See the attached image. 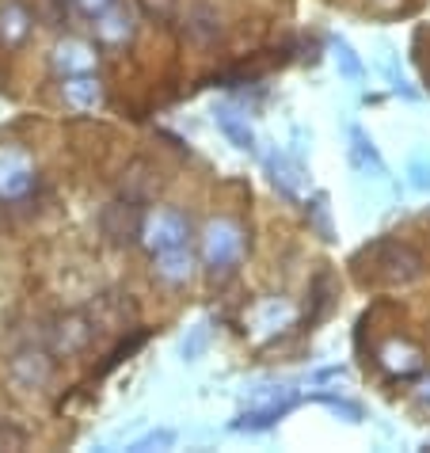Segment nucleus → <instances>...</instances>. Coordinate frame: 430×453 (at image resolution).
I'll return each instance as SVG.
<instances>
[{
  "label": "nucleus",
  "mask_w": 430,
  "mask_h": 453,
  "mask_svg": "<svg viewBox=\"0 0 430 453\" xmlns=\"http://www.w3.org/2000/svg\"><path fill=\"white\" fill-rule=\"evenodd\" d=\"M31 187H35V165H31V157L23 153V149L16 145H4L0 149V198H23V195H31Z\"/></svg>",
  "instance_id": "obj_6"
},
{
  "label": "nucleus",
  "mask_w": 430,
  "mask_h": 453,
  "mask_svg": "<svg viewBox=\"0 0 430 453\" xmlns=\"http://www.w3.org/2000/svg\"><path fill=\"white\" fill-rule=\"evenodd\" d=\"M210 347V324H195V328H191V335H187L183 339V358L187 362H195V358H202V350H206Z\"/></svg>",
  "instance_id": "obj_21"
},
{
  "label": "nucleus",
  "mask_w": 430,
  "mask_h": 453,
  "mask_svg": "<svg viewBox=\"0 0 430 453\" xmlns=\"http://www.w3.org/2000/svg\"><path fill=\"white\" fill-rule=\"evenodd\" d=\"M96 35H99L104 42H111V46L130 42V39H134V12L115 0V4L104 8V12L96 16Z\"/></svg>",
  "instance_id": "obj_11"
},
{
  "label": "nucleus",
  "mask_w": 430,
  "mask_h": 453,
  "mask_svg": "<svg viewBox=\"0 0 430 453\" xmlns=\"http://www.w3.org/2000/svg\"><path fill=\"white\" fill-rule=\"evenodd\" d=\"M248 324H251L248 332L256 339H274L282 328L294 324V305H289V301H278V297H267V301H259V305L251 309Z\"/></svg>",
  "instance_id": "obj_8"
},
{
  "label": "nucleus",
  "mask_w": 430,
  "mask_h": 453,
  "mask_svg": "<svg viewBox=\"0 0 430 453\" xmlns=\"http://www.w3.org/2000/svg\"><path fill=\"white\" fill-rule=\"evenodd\" d=\"M27 31H31V16L23 4H8L0 12V39H4V46H19L27 39Z\"/></svg>",
  "instance_id": "obj_17"
},
{
  "label": "nucleus",
  "mask_w": 430,
  "mask_h": 453,
  "mask_svg": "<svg viewBox=\"0 0 430 453\" xmlns=\"http://www.w3.org/2000/svg\"><path fill=\"white\" fill-rule=\"evenodd\" d=\"M23 442H27V434H23L19 426H8V423H0V446H4V449H19Z\"/></svg>",
  "instance_id": "obj_27"
},
{
  "label": "nucleus",
  "mask_w": 430,
  "mask_h": 453,
  "mask_svg": "<svg viewBox=\"0 0 430 453\" xmlns=\"http://www.w3.org/2000/svg\"><path fill=\"white\" fill-rule=\"evenodd\" d=\"M137 4H142V12L149 19H168L180 0H137Z\"/></svg>",
  "instance_id": "obj_25"
},
{
  "label": "nucleus",
  "mask_w": 430,
  "mask_h": 453,
  "mask_svg": "<svg viewBox=\"0 0 430 453\" xmlns=\"http://www.w3.org/2000/svg\"><path fill=\"white\" fill-rule=\"evenodd\" d=\"M175 442V431H168V426H160V431H149L145 438H137V442L130 449H168Z\"/></svg>",
  "instance_id": "obj_24"
},
{
  "label": "nucleus",
  "mask_w": 430,
  "mask_h": 453,
  "mask_svg": "<svg viewBox=\"0 0 430 453\" xmlns=\"http://www.w3.org/2000/svg\"><path fill=\"white\" fill-rule=\"evenodd\" d=\"M332 58H335L339 73H343V81H350V84H362V81H365V65H362V58L354 54L350 42L332 39Z\"/></svg>",
  "instance_id": "obj_19"
},
{
  "label": "nucleus",
  "mask_w": 430,
  "mask_h": 453,
  "mask_svg": "<svg viewBox=\"0 0 430 453\" xmlns=\"http://www.w3.org/2000/svg\"><path fill=\"white\" fill-rule=\"evenodd\" d=\"M142 244L149 251H168V248H183L187 244V218L180 210L157 206L153 213H145L142 225Z\"/></svg>",
  "instance_id": "obj_3"
},
{
  "label": "nucleus",
  "mask_w": 430,
  "mask_h": 453,
  "mask_svg": "<svg viewBox=\"0 0 430 453\" xmlns=\"http://www.w3.org/2000/svg\"><path fill=\"white\" fill-rule=\"evenodd\" d=\"M142 225H145V218L130 198H126V203H111V206H104V213H99V229H104V236L115 248L142 241Z\"/></svg>",
  "instance_id": "obj_5"
},
{
  "label": "nucleus",
  "mask_w": 430,
  "mask_h": 453,
  "mask_svg": "<svg viewBox=\"0 0 430 453\" xmlns=\"http://www.w3.org/2000/svg\"><path fill=\"white\" fill-rule=\"evenodd\" d=\"M373 263H377V271H381L385 282H411L423 274V256L408 244H396V241L373 244Z\"/></svg>",
  "instance_id": "obj_4"
},
{
  "label": "nucleus",
  "mask_w": 430,
  "mask_h": 453,
  "mask_svg": "<svg viewBox=\"0 0 430 453\" xmlns=\"http://www.w3.org/2000/svg\"><path fill=\"white\" fill-rule=\"evenodd\" d=\"M54 65L61 77H77V73H96V50L81 39H65L54 50Z\"/></svg>",
  "instance_id": "obj_13"
},
{
  "label": "nucleus",
  "mask_w": 430,
  "mask_h": 453,
  "mask_svg": "<svg viewBox=\"0 0 430 453\" xmlns=\"http://www.w3.org/2000/svg\"><path fill=\"white\" fill-rule=\"evenodd\" d=\"M92 320H84V317H65L54 328V347L58 350H65V355H73V350H84L88 343H92Z\"/></svg>",
  "instance_id": "obj_16"
},
{
  "label": "nucleus",
  "mask_w": 430,
  "mask_h": 453,
  "mask_svg": "<svg viewBox=\"0 0 430 453\" xmlns=\"http://www.w3.org/2000/svg\"><path fill=\"white\" fill-rule=\"evenodd\" d=\"M408 180H411L415 191H430V157L426 153L408 160Z\"/></svg>",
  "instance_id": "obj_22"
},
{
  "label": "nucleus",
  "mask_w": 430,
  "mask_h": 453,
  "mask_svg": "<svg viewBox=\"0 0 430 453\" xmlns=\"http://www.w3.org/2000/svg\"><path fill=\"white\" fill-rule=\"evenodd\" d=\"M8 370H12V381L19 388H42L50 381V373H54V362H50L42 350H19Z\"/></svg>",
  "instance_id": "obj_10"
},
{
  "label": "nucleus",
  "mask_w": 430,
  "mask_h": 453,
  "mask_svg": "<svg viewBox=\"0 0 430 453\" xmlns=\"http://www.w3.org/2000/svg\"><path fill=\"white\" fill-rule=\"evenodd\" d=\"M312 210V221H316V229H320L324 241H332V221H327V203L324 198H316V203L309 206Z\"/></svg>",
  "instance_id": "obj_26"
},
{
  "label": "nucleus",
  "mask_w": 430,
  "mask_h": 453,
  "mask_svg": "<svg viewBox=\"0 0 430 453\" xmlns=\"http://www.w3.org/2000/svg\"><path fill=\"white\" fill-rule=\"evenodd\" d=\"M111 4H115V0H77V8L88 12V16H99V12L111 8Z\"/></svg>",
  "instance_id": "obj_28"
},
{
  "label": "nucleus",
  "mask_w": 430,
  "mask_h": 453,
  "mask_svg": "<svg viewBox=\"0 0 430 453\" xmlns=\"http://www.w3.org/2000/svg\"><path fill=\"white\" fill-rule=\"evenodd\" d=\"M61 92H65V104L77 107V111H96L99 104H104V84L96 81V73H77V77H65Z\"/></svg>",
  "instance_id": "obj_14"
},
{
  "label": "nucleus",
  "mask_w": 430,
  "mask_h": 453,
  "mask_svg": "<svg viewBox=\"0 0 430 453\" xmlns=\"http://www.w3.org/2000/svg\"><path fill=\"white\" fill-rule=\"evenodd\" d=\"M377 4H381V8H392V4H396V0H377Z\"/></svg>",
  "instance_id": "obj_29"
},
{
  "label": "nucleus",
  "mask_w": 430,
  "mask_h": 453,
  "mask_svg": "<svg viewBox=\"0 0 430 453\" xmlns=\"http://www.w3.org/2000/svg\"><path fill=\"white\" fill-rule=\"evenodd\" d=\"M153 271H157L160 282L183 286V282H191V274H195V259H191V251H187V248L153 251Z\"/></svg>",
  "instance_id": "obj_12"
},
{
  "label": "nucleus",
  "mask_w": 430,
  "mask_h": 453,
  "mask_svg": "<svg viewBox=\"0 0 430 453\" xmlns=\"http://www.w3.org/2000/svg\"><path fill=\"white\" fill-rule=\"evenodd\" d=\"M316 400H320L324 408H332L335 415H343L347 423H362V408H358V404H350V400H343V396H327V393H320Z\"/></svg>",
  "instance_id": "obj_23"
},
{
  "label": "nucleus",
  "mask_w": 430,
  "mask_h": 453,
  "mask_svg": "<svg viewBox=\"0 0 430 453\" xmlns=\"http://www.w3.org/2000/svg\"><path fill=\"white\" fill-rule=\"evenodd\" d=\"M301 404V396L294 393V388H263V393L251 396V404L236 415L233 431H271V426L282 419V415H289Z\"/></svg>",
  "instance_id": "obj_2"
},
{
  "label": "nucleus",
  "mask_w": 430,
  "mask_h": 453,
  "mask_svg": "<svg viewBox=\"0 0 430 453\" xmlns=\"http://www.w3.org/2000/svg\"><path fill=\"white\" fill-rule=\"evenodd\" d=\"M381 362H385V370L388 373H400V377H408L423 366V355L415 347H403V343H388L381 350Z\"/></svg>",
  "instance_id": "obj_18"
},
{
  "label": "nucleus",
  "mask_w": 430,
  "mask_h": 453,
  "mask_svg": "<svg viewBox=\"0 0 430 453\" xmlns=\"http://www.w3.org/2000/svg\"><path fill=\"white\" fill-rule=\"evenodd\" d=\"M347 153H350V165L358 175H373V180H385V160L381 153H377V145H373V137L362 130V126H350L347 130Z\"/></svg>",
  "instance_id": "obj_9"
},
{
  "label": "nucleus",
  "mask_w": 430,
  "mask_h": 453,
  "mask_svg": "<svg viewBox=\"0 0 430 453\" xmlns=\"http://www.w3.org/2000/svg\"><path fill=\"white\" fill-rule=\"evenodd\" d=\"M263 165H267L271 183H274L286 198H297L301 191H305V165H301V160H289L278 145H271L267 153H263Z\"/></svg>",
  "instance_id": "obj_7"
},
{
  "label": "nucleus",
  "mask_w": 430,
  "mask_h": 453,
  "mask_svg": "<svg viewBox=\"0 0 430 453\" xmlns=\"http://www.w3.org/2000/svg\"><path fill=\"white\" fill-rule=\"evenodd\" d=\"M187 31H191V39H198V42L221 39V23H218V16H213V12H206V8L195 12L191 23H187Z\"/></svg>",
  "instance_id": "obj_20"
},
{
  "label": "nucleus",
  "mask_w": 430,
  "mask_h": 453,
  "mask_svg": "<svg viewBox=\"0 0 430 453\" xmlns=\"http://www.w3.org/2000/svg\"><path fill=\"white\" fill-rule=\"evenodd\" d=\"M202 259H206V271L213 282L233 274L240 267V259H244V233H240V225L225 218L210 221L206 236H202Z\"/></svg>",
  "instance_id": "obj_1"
},
{
  "label": "nucleus",
  "mask_w": 430,
  "mask_h": 453,
  "mask_svg": "<svg viewBox=\"0 0 430 453\" xmlns=\"http://www.w3.org/2000/svg\"><path fill=\"white\" fill-rule=\"evenodd\" d=\"M213 122H218V130L225 134V142H229V145L244 149V153H251V149H256V134H251V122H248V115H240L236 107H218V111H213Z\"/></svg>",
  "instance_id": "obj_15"
}]
</instances>
